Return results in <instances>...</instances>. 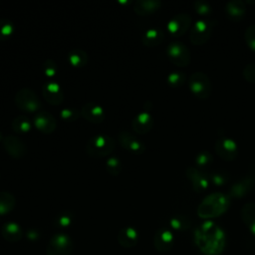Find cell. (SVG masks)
Returning <instances> with one entry per match:
<instances>
[{
  "instance_id": "6da1fadb",
  "label": "cell",
  "mask_w": 255,
  "mask_h": 255,
  "mask_svg": "<svg viewBox=\"0 0 255 255\" xmlns=\"http://www.w3.org/2000/svg\"><path fill=\"white\" fill-rule=\"evenodd\" d=\"M198 246L208 254L220 252L224 242L223 231L213 222H204L196 233Z\"/></svg>"
},
{
  "instance_id": "7a4b0ae2",
  "label": "cell",
  "mask_w": 255,
  "mask_h": 255,
  "mask_svg": "<svg viewBox=\"0 0 255 255\" xmlns=\"http://www.w3.org/2000/svg\"><path fill=\"white\" fill-rule=\"evenodd\" d=\"M230 197L222 192H214L205 196L197 208L201 218H213L224 213L230 205Z\"/></svg>"
},
{
  "instance_id": "3957f363",
  "label": "cell",
  "mask_w": 255,
  "mask_h": 255,
  "mask_svg": "<svg viewBox=\"0 0 255 255\" xmlns=\"http://www.w3.org/2000/svg\"><path fill=\"white\" fill-rule=\"evenodd\" d=\"M114 138L105 134H97L89 138L86 143V153L90 157L102 158L111 154L115 149Z\"/></svg>"
},
{
  "instance_id": "277c9868",
  "label": "cell",
  "mask_w": 255,
  "mask_h": 255,
  "mask_svg": "<svg viewBox=\"0 0 255 255\" xmlns=\"http://www.w3.org/2000/svg\"><path fill=\"white\" fill-rule=\"evenodd\" d=\"M215 21L210 18L196 20L189 29V40L194 45H203L211 37L215 27Z\"/></svg>"
},
{
  "instance_id": "5b68a950",
  "label": "cell",
  "mask_w": 255,
  "mask_h": 255,
  "mask_svg": "<svg viewBox=\"0 0 255 255\" xmlns=\"http://www.w3.org/2000/svg\"><path fill=\"white\" fill-rule=\"evenodd\" d=\"M190 92L198 99L205 100L209 98L212 92V83L210 78L204 72H194L187 79Z\"/></svg>"
},
{
  "instance_id": "8992f818",
  "label": "cell",
  "mask_w": 255,
  "mask_h": 255,
  "mask_svg": "<svg viewBox=\"0 0 255 255\" xmlns=\"http://www.w3.org/2000/svg\"><path fill=\"white\" fill-rule=\"evenodd\" d=\"M166 55L171 63L180 68L188 66L191 61L190 50L184 43L177 40L171 41L167 45Z\"/></svg>"
},
{
  "instance_id": "52a82bcc",
  "label": "cell",
  "mask_w": 255,
  "mask_h": 255,
  "mask_svg": "<svg viewBox=\"0 0 255 255\" xmlns=\"http://www.w3.org/2000/svg\"><path fill=\"white\" fill-rule=\"evenodd\" d=\"M14 102L16 106L24 112L34 113L41 109V101L37 94L29 88H22L18 90L14 96Z\"/></svg>"
},
{
  "instance_id": "ba28073f",
  "label": "cell",
  "mask_w": 255,
  "mask_h": 255,
  "mask_svg": "<svg viewBox=\"0 0 255 255\" xmlns=\"http://www.w3.org/2000/svg\"><path fill=\"white\" fill-rule=\"evenodd\" d=\"M216 154L225 161L235 160L239 154V146L237 142L228 135L220 134L214 144Z\"/></svg>"
},
{
  "instance_id": "9c48e42d",
  "label": "cell",
  "mask_w": 255,
  "mask_h": 255,
  "mask_svg": "<svg viewBox=\"0 0 255 255\" xmlns=\"http://www.w3.org/2000/svg\"><path fill=\"white\" fill-rule=\"evenodd\" d=\"M73 241L67 234H55L47 245V255H71Z\"/></svg>"
},
{
  "instance_id": "30bf717a",
  "label": "cell",
  "mask_w": 255,
  "mask_h": 255,
  "mask_svg": "<svg viewBox=\"0 0 255 255\" xmlns=\"http://www.w3.org/2000/svg\"><path fill=\"white\" fill-rule=\"evenodd\" d=\"M191 16L188 13H178L167 22L166 30L174 38L181 37L191 27Z\"/></svg>"
},
{
  "instance_id": "8fae6325",
  "label": "cell",
  "mask_w": 255,
  "mask_h": 255,
  "mask_svg": "<svg viewBox=\"0 0 255 255\" xmlns=\"http://www.w3.org/2000/svg\"><path fill=\"white\" fill-rule=\"evenodd\" d=\"M117 139L122 147H124L126 150L132 154L140 155L146 150L145 144L136 135L129 131L123 130L119 132Z\"/></svg>"
},
{
  "instance_id": "7c38bea8",
  "label": "cell",
  "mask_w": 255,
  "mask_h": 255,
  "mask_svg": "<svg viewBox=\"0 0 255 255\" xmlns=\"http://www.w3.org/2000/svg\"><path fill=\"white\" fill-rule=\"evenodd\" d=\"M185 175L195 192L202 193L208 189L210 180L208 174H206L204 171L199 170L195 166H189L186 168Z\"/></svg>"
},
{
  "instance_id": "4fadbf2b",
  "label": "cell",
  "mask_w": 255,
  "mask_h": 255,
  "mask_svg": "<svg viewBox=\"0 0 255 255\" xmlns=\"http://www.w3.org/2000/svg\"><path fill=\"white\" fill-rule=\"evenodd\" d=\"M255 188V179L247 174L231 184L228 191L230 198H242L249 194Z\"/></svg>"
},
{
  "instance_id": "5bb4252c",
  "label": "cell",
  "mask_w": 255,
  "mask_h": 255,
  "mask_svg": "<svg viewBox=\"0 0 255 255\" xmlns=\"http://www.w3.org/2000/svg\"><path fill=\"white\" fill-rule=\"evenodd\" d=\"M3 147L5 151L13 158L20 159L27 153V146L16 135H6L2 140Z\"/></svg>"
},
{
  "instance_id": "9a60e30c",
  "label": "cell",
  "mask_w": 255,
  "mask_h": 255,
  "mask_svg": "<svg viewBox=\"0 0 255 255\" xmlns=\"http://www.w3.org/2000/svg\"><path fill=\"white\" fill-rule=\"evenodd\" d=\"M153 118L146 112H140L131 121V128L136 134H145L149 132L153 128Z\"/></svg>"
},
{
  "instance_id": "2e32d148",
  "label": "cell",
  "mask_w": 255,
  "mask_h": 255,
  "mask_svg": "<svg viewBox=\"0 0 255 255\" xmlns=\"http://www.w3.org/2000/svg\"><path fill=\"white\" fill-rule=\"evenodd\" d=\"M42 94L46 102L53 106H58L64 101V92L61 86L56 82H47L42 89Z\"/></svg>"
},
{
  "instance_id": "e0dca14e",
  "label": "cell",
  "mask_w": 255,
  "mask_h": 255,
  "mask_svg": "<svg viewBox=\"0 0 255 255\" xmlns=\"http://www.w3.org/2000/svg\"><path fill=\"white\" fill-rule=\"evenodd\" d=\"M34 125L38 130L43 133L49 134L57 128V122L53 115L46 111H40L34 118Z\"/></svg>"
},
{
  "instance_id": "ac0fdd59",
  "label": "cell",
  "mask_w": 255,
  "mask_h": 255,
  "mask_svg": "<svg viewBox=\"0 0 255 255\" xmlns=\"http://www.w3.org/2000/svg\"><path fill=\"white\" fill-rule=\"evenodd\" d=\"M81 115L83 118L89 123L98 125L104 122L105 120V112L103 108L96 103H86L81 109Z\"/></svg>"
},
{
  "instance_id": "d6986e66",
  "label": "cell",
  "mask_w": 255,
  "mask_h": 255,
  "mask_svg": "<svg viewBox=\"0 0 255 255\" xmlns=\"http://www.w3.org/2000/svg\"><path fill=\"white\" fill-rule=\"evenodd\" d=\"M225 13L226 16L234 21H240L244 18L247 8H246V3L242 0H230L225 4Z\"/></svg>"
},
{
  "instance_id": "ffe728a7",
  "label": "cell",
  "mask_w": 255,
  "mask_h": 255,
  "mask_svg": "<svg viewBox=\"0 0 255 255\" xmlns=\"http://www.w3.org/2000/svg\"><path fill=\"white\" fill-rule=\"evenodd\" d=\"M174 237L171 231L167 228H160L154 235L153 243L155 248L160 252H166L170 250L173 245Z\"/></svg>"
},
{
  "instance_id": "44dd1931",
  "label": "cell",
  "mask_w": 255,
  "mask_h": 255,
  "mask_svg": "<svg viewBox=\"0 0 255 255\" xmlns=\"http://www.w3.org/2000/svg\"><path fill=\"white\" fill-rule=\"evenodd\" d=\"M161 7L159 0H138L133 5V11L140 16H147L153 14Z\"/></svg>"
},
{
  "instance_id": "7402d4cb",
  "label": "cell",
  "mask_w": 255,
  "mask_h": 255,
  "mask_svg": "<svg viewBox=\"0 0 255 255\" xmlns=\"http://www.w3.org/2000/svg\"><path fill=\"white\" fill-rule=\"evenodd\" d=\"M118 241L121 246L125 248H131L135 246L138 241V233L132 227L122 228L118 234Z\"/></svg>"
},
{
  "instance_id": "603a6c76",
  "label": "cell",
  "mask_w": 255,
  "mask_h": 255,
  "mask_svg": "<svg viewBox=\"0 0 255 255\" xmlns=\"http://www.w3.org/2000/svg\"><path fill=\"white\" fill-rule=\"evenodd\" d=\"M164 37V32L160 28H149L142 34L141 42L146 47H155L163 42Z\"/></svg>"
},
{
  "instance_id": "cb8c5ba5",
  "label": "cell",
  "mask_w": 255,
  "mask_h": 255,
  "mask_svg": "<svg viewBox=\"0 0 255 255\" xmlns=\"http://www.w3.org/2000/svg\"><path fill=\"white\" fill-rule=\"evenodd\" d=\"M2 236L9 242H17L22 237L21 227L15 222H7L1 228Z\"/></svg>"
},
{
  "instance_id": "d4e9b609",
  "label": "cell",
  "mask_w": 255,
  "mask_h": 255,
  "mask_svg": "<svg viewBox=\"0 0 255 255\" xmlns=\"http://www.w3.org/2000/svg\"><path fill=\"white\" fill-rule=\"evenodd\" d=\"M241 218L249 230L255 235V203L248 202L241 209Z\"/></svg>"
},
{
  "instance_id": "484cf974",
  "label": "cell",
  "mask_w": 255,
  "mask_h": 255,
  "mask_svg": "<svg viewBox=\"0 0 255 255\" xmlns=\"http://www.w3.org/2000/svg\"><path fill=\"white\" fill-rule=\"evenodd\" d=\"M67 59H68L69 63H70L73 67L81 68V67H84V66L88 63L89 56H88V54H87L84 50L75 48V49L71 50V51L68 53Z\"/></svg>"
},
{
  "instance_id": "4316f807",
  "label": "cell",
  "mask_w": 255,
  "mask_h": 255,
  "mask_svg": "<svg viewBox=\"0 0 255 255\" xmlns=\"http://www.w3.org/2000/svg\"><path fill=\"white\" fill-rule=\"evenodd\" d=\"M16 204L15 197L8 191H0V215L11 212Z\"/></svg>"
},
{
  "instance_id": "83f0119b",
  "label": "cell",
  "mask_w": 255,
  "mask_h": 255,
  "mask_svg": "<svg viewBox=\"0 0 255 255\" xmlns=\"http://www.w3.org/2000/svg\"><path fill=\"white\" fill-rule=\"evenodd\" d=\"M194 162H195L196 168H198L201 171H204L209 167H211L213 163V156L209 151L202 150L196 154Z\"/></svg>"
},
{
  "instance_id": "f1b7e54d",
  "label": "cell",
  "mask_w": 255,
  "mask_h": 255,
  "mask_svg": "<svg viewBox=\"0 0 255 255\" xmlns=\"http://www.w3.org/2000/svg\"><path fill=\"white\" fill-rule=\"evenodd\" d=\"M12 128L17 134H23L30 130L31 124L25 116H18L12 121Z\"/></svg>"
},
{
  "instance_id": "f546056e",
  "label": "cell",
  "mask_w": 255,
  "mask_h": 255,
  "mask_svg": "<svg viewBox=\"0 0 255 255\" xmlns=\"http://www.w3.org/2000/svg\"><path fill=\"white\" fill-rule=\"evenodd\" d=\"M190 224H191L190 219L187 216L182 214L174 215L169 220V225L171 226V228L177 231H183L188 229L190 227Z\"/></svg>"
},
{
  "instance_id": "4dcf8cb0",
  "label": "cell",
  "mask_w": 255,
  "mask_h": 255,
  "mask_svg": "<svg viewBox=\"0 0 255 255\" xmlns=\"http://www.w3.org/2000/svg\"><path fill=\"white\" fill-rule=\"evenodd\" d=\"M186 81V75L181 71H173L166 77L167 84L172 88L181 87Z\"/></svg>"
},
{
  "instance_id": "1f68e13d",
  "label": "cell",
  "mask_w": 255,
  "mask_h": 255,
  "mask_svg": "<svg viewBox=\"0 0 255 255\" xmlns=\"http://www.w3.org/2000/svg\"><path fill=\"white\" fill-rule=\"evenodd\" d=\"M194 11L201 16V18H208L212 14V7L209 2L204 0H196L192 3Z\"/></svg>"
},
{
  "instance_id": "d6a6232c",
  "label": "cell",
  "mask_w": 255,
  "mask_h": 255,
  "mask_svg": "<svg viewBox=\"0 0 255 255\" xmlns=\"http://www.w3.org/2000/svg\"><path fill=\"white\" fill-rule=\"evenodd\" d=\"M106 169L111 175L117 176L123 170V163L118 157H110L106 161Z\"/></svg>"
},
{
  "instance_id": "836d02e7",
  "label": "cell",
  "mask_w": 255,
  "mask_h": 255,
  "mask_svg": "<svg viewBox=\"0 0 255 255\" xmlns=\"http://www.w3.org/2000/svg\"><path fill=\"white\" fill-rule=\"evenodd\" d=\"M13 32H14L13 23L8 19L1 18L0 19V41H4L10 38Z\"/></svg>"
},
{
  "instance_id": "e575fe53",
  "label": "cell",
  "mask_w": 255,
  "mask_h": 255,
  "mask_svg": "<svg viewBox=\"0 0 255 255\" xmlns=\"http://www.w3.org/2000/svg\"><path fill=\"white\" fill-rule=\"evenodd\" d=\"M209 180L215 186H223L229 181V176L225 171H214L208 174Z\"/></svg>"
},
{
  "instance_id": "d590c367",
  "label": "cell",
  "mask_w": 255,
  "mask_h": 255,
  "mask_svg": "<svg viewBox=\"0 0 255 255\" xmlns=\"http://www.w3.org/2000/svg\"><path fill=\"white\" fill-rule=\"evenodd\" d=\"M244 40L246 45L252 51H255V24H251L245 29Z\"/></svg>"
},
{
  "instance_id": "8d00e7d4",
  "label": "cell",
  "mask_w": 255,
  "mask_h": 255,
  "mask_svg": "<svg viewBox=\"0 0 255 255\" xmlns=\"http://www.w3.org/2000/svg\"><path fill=\"white\" fill-rule=\"evenodd\" d=\"M81 112L76 109H63L60 113V117L65 122H74L80 118Z\"/></svg>"
},
{
  "instance_id": "74e56055",
  "label": "cell",
  "mask_w": 255,
  "mask_h": 255,
  "mask_svg": "<svg viewBox=\"0 0 255 255\" xmlns=\"http://www.w3.org/2000/svg\"><path fill=\"white\" fill-rule=\"evenodd\" d=\"M242 75H243V78L248 83L255 84V61L245 65L242 71Z\"/></svg>"
},
{
  "instance_id": "f35d334b",
  "label": "cell",
  "mask_w": 255,
  "mask_h": 255,
  "mask_svg": "<svg viewBox=\"0 0 255 255\" xmlns=\"http://www.w3.org/2000/svg\"><path fill=\"white\" fill-rule=\"evenodd\" d=\"M43 72L47 78H53L57 72V65L53 60H46L43 64Z\"/></svg>"
},
{
  "instance_id": "ab89813d",
  "label": "cell",
  "mask_w": 255,
  "mask_h": 255,
  "mask_svg": "<svg viewBox=\"0 0 255 255\" xmlns=\"http://www.w3.org/2000/svg\"><path fill=\"white\" fill-rule=\"evenodd\" d=\"M71 216L69 214H61L57 217L55 223L60 227H67L71 224Z\"/></svg>"
},
{
  "instance_id": "60d3db41",
  "label": "cell",
  "mask_w": 255,
  "mask_h": 255,
  "mask_svg": "<svg viewBox=\"0 0 255 255\" xmlns=\"http://www.w3.org/2000/svg\"><path fill=\"white\" fill-rule=\"evenodd\" d=\"M247 175L253 177L255 179V157H253V159L250 161L248 168H247Z\"/></svg>"
},
{
  "instance_id": "b9f144b4",
  "label": "cell",
  "mask_w": 255,
  "mask_h": 255,
  "mask_svg": "<svg viewBox=\"0 0 255 255\" xmlns=\"http://www.w3.org/2000/svg\"><path fill=\"white\" fill-rule=\"evenodd\" d=\"M3 138H4V137H3V136H2V134L0 133V140H3Z\"/></svg>"
}]
</instances>
